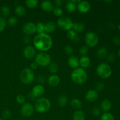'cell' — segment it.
Segmentation results:
<instances>
[{"mask_svg":"<svg viewBox=\"0 0 120 120\" xmlns=\"http://www.w3.org/2000/svg\"><path fill=\"white\" fill-rule=\"evenodd\" d=\"M118 29H119V30L120 31V24L118 25Z\"/></svg>","mask_w":120,"mask_h":120,"instance_id":"f5cc1de1","label":"cell"},{"mask_svg":"<svg viewBox=\"0 0 120 120\" xmlns=\"http://www.w3.org/2000/svg\"><path fill=\"white\" fill-rule=\"evenodd\" d=\"M107 55V50L105 47H100L98 48L96 52V55L99 59H104Z\"/></svg>","mask_w":120,"mask_h":120,"instance_id":"ffe728a7","label":"cell"},{"mask_svg":"<svg viewBox=\"0 0 120 120\" xmlns=\"http://www.w3.org/2000/svg\"><path fill=\"white\" fill-rule=\"evenodd\" d=\"M68 101V97L65 95H62L57 99V104L59 105V106L61 107H64L65 105H66Z\"/></svg>","mask_w":120,"mask_h":120,"instance_id":"d4e9b609","label":"cell"},{"mask_svg":"<svg viewBox=\"0 0 120 120\" xmlns=\"http://www.w3.org/2000/svg\"><path fill=\"white\" fill-rule=\"evenodd\" d=\"M79 63L80 65L82 68H87V67H88L90 65V58L87 56H82V57H81V58L79 59Z\"/></svg>","mask_w":120,"mask_h":120,"instance_id":"7402d4cb","label":"cell"},{"mask_svg":"<svg viewBox=\"0 0 120 120\" xmlns=\"http://www.w3.org/2000/svg\"><path fill=\"white\" fill-rule=\"evenodd\" d=\"M38 68V65L35 62H33L30 64V68H31L32 70H36Z\"/></svg>","mask_w":120,"mask_h":120,"instance_id":"7dc6e473","label":"cell"},{"mask_svg":"<svg viewBox=\"0 0 120 120\" xmlns=\"http://www.w3.org/2000/svg\"><path fill=\"white\" fill-rule=\"evenodd\" d=\"M0 12L4 16H7L10 14L11 11L9 7L7 5H4L0 8Z\"/></svg>","mask_w":120,"mask_h":120,"instance_id":"f1b7e54d","label":"cell"},{"mask_svg":"<svg viewBox=\"0 0 120 120\" xmlns=\"http://www.w3.org/2000/svg\"><path fill=\"white\" fill-rule=\"evenodd\" d=\"M57 24L58 26L62 30L69 31L73 28L74 23L70 18L63 16V17L60 18L57 20Z\"/></svg>","mask_w":120,"mask_h":120,"instance_id":"52a82bcc","label":"cell"},{"mask_svg":"<svg viewBox=\"0 0 120 120\" xmlns=\"http://www.w3.org/2000/svg\"><path fill=\"white\" fill-rule=\"evenodd\" d=\"M23 42H25V43H29V42H30V39L28 36H25L23 38Z\"/></svg>","mask_w":120,"mask_h":120,"instance_id":"c3c4849f","label":"cell"},{"mask_svg":"<svg viewBox=\"0 0 120 120\" xmlns=\"http://www.w3.org/2000/svg\"><path fill=\"white\" fill-rule=\"evenodd\" d=\"M50 107L51 104L49 100L46 98L40 97L35 101L34 109L39 113H45L50 110Z\"/></svg>","mask_w":120,"mask_h":120,"instance_id":"3957f363","label":"cell"},{"mask_svg":"<svg viewBox=\"0 0 120 120\" xmlns=\"http://www.w3.org/2000/svg\"><path fill=\"white\" fill-rule=\"evenodd\" d=\"M15 12L18 16H22L24 15L26 13V9L23 7L21 5H18L15 8Z\"/></svg>","mask_w":120,"mask_h":120,"instance_id":"4316f807","label":"cell"},{"mask_svg":"<svg viewBox=\"0 0 120 120\" xmlns=\"http://www.w3.org/2000/svg\"><path fill=\"white\" fill-rule=\"evenodd\" d=\"M22 31L26 35H32L36 32V26L34 22H27L23 25Z\"/></svg>","mask_w":120,"mask_h":120,"instance_id":"30bf717a","label":"cell"},{"mask_svg":"<svg viewBox=\"0 0 120 120\" xmlns=\"http://www.w3.org/2000/svg\"><path fill=\"white\" fill-rule=\"evenodd\" d=\"M98 94L97 91L94 90H90L86 93L85 98L87 101L89 102H93L98 98Z\"/></svg>","mask_w":120,"mask_h":120,"instance_id":"5bb4252c","label":"cell"},{"mask_svg":"<svg viewBox=\"0 0 120 120\" xmlns=\"http://www.w3.org/2000/svg\"><path fill=\"white\" fill-rule=\"evenodd\" d=\"M64 50L66 53H67L68 55H71V54H72L73 53V49L70 45H68L64 47Z\"/></svg>","mask_w":120,"mask_h":120,"instance_id":"ab89813d","label":"cell"},{"mask_svg":"<svg viewBox=\"0 0 120 120\" xmlns=\"http://www.w3.org/2000/svg\"><path fill=\"white\" fill-rule=\"evenodd\" d=\"M25 97H24L22 95H18L16 97V101L18 104H22L23 105V104L25 103Z\"/></svg>","mask_w":120,"mask_h":120,"instance_id":"e575fe53","label":"cell"},{"mask_svg":"<svg viewBox=\"0 0 120 120\" xmlns=\"http://www.w3.org/2000/svg\"><path fill=\"white\" fill-rule=\"evenodd\" d=\"M96 73L101 78L107 79L112 74V69L107 63H100L96 68Z\"/></svg>","mask_w":120,"mask_h":120,"instance_id":"277c9868","label":"cell"},{"mask_svg":"<svg viewBox=\"0 0 120 120\" xmlns=\"http://www.w3.org/2000/svg\"><path fill=\"white\" fill-rule=\"evenodd\" d=\"M35 79V75L30 68H25L23 69L20 74V80L23 83L25 84L32 83Z\"/></svg>","mask_w":120,"mask_h":120,"instance_id":"5b68a950","label":"cell"},{"mask_svg":"<svg viewBox=\"0 0 120 120\" xmlns=\"http://www.w3.org/2000/svg\"><path fill=\"white\" fill-rule=\"evenodd\" d=\"M56 24L55 22L53 21H49L45 25V32L48 34L53 33L56 30Z\"/></svg>","mask_w":120,"mask_h":120,"instance_id":"ac0fdd59","label":"cell"},{"mask_svg":"<svg viewBox=\"0 0 120 120\" xmlns=\"http://www.w3.org/2000/svg\"><path fill=\"white\" fill-rule=\"evenodd\" d=\"M32 94L35 98H40L45 93V88L42 85L38 84L34 87L32 90Z\"/></svg>","mask_w":120,"mask_h":120,"instance_id":"4fadbf2b","label":"cell"},{"mask_svg":"<svg viewBox=\"0 0 120 120\" xmlns=\"http://www.w3.org/2000/svg\"><path fill=\"white\" fill-rule=\"evenodd\" d=\"M60 80L59 77L57 75H52L49 77L48 79V83L50 86L55 87L57 86L60 83Z\"/></svg>","mask_w":120,"mask_h":120,"instance_id":"e0dca14e","label":"cell"},{"mask_svg":"<svg viewBox=\"0 0 120 120\" xmlns=\"http://www.w3.org/2000/svg\"><path fill=\"white\" fill-rule=\"evenodd\" d=\"M77 8L79 11L82 14H85L88 12L91 8L90 3L86 1H80L77 4Z\"/></svg>","mask_w":120,"mask_h":120,"instance_id":"8fae6325","label":"cell"},{"mask_svg":"<svg viewBox=\"0 0 120 120\" xmlns=\"http://www.w3.org/2000/svg\"><path fill=\"white\" fill-rule=\"evenodd\" d=\"M0 120H4V119H2V118H0Z\"/></svg>","mask_w":120,"mask_h":120,"instance_id":"db71d44e","label":"cell"},{"mask_svg":"<svg viewBox=\"0 0 120 120\" xmlns=\"http://www.w3.org/2000/svg\"><path fill=\"white\" fill-rule=\"evenodd\" d=\"M73 120H85V114L83 111L77 110L73 115Z\"/></svg>","mask_w":120,"mask_h":120,"instance_id":"603a6c76","label":"cell"},{"mask_svg":"<svg viewBox=\"0 0 120 120\" xmlns=\"http://www.w3.org/2000/svg\"><path fill=\"white\" fill-rule=\"evenodd\" d=\"M100 120H114V117L111 113L106 112L102 115Z\"/></svg>","mask_w":120,"mask_h":120,"instance_id":"f546056e","label":"cell"},{"mask_svg":"<svg viewBox=\"0 0 120 120\" xmlns=\"http://www.w3.org/2000/svg\"><path fill=\"white\" fill-rule=\"evenodd\" d=\"M26 5L29 8L34 9L36 8L38 4V1L36 0H26L25 1Z\"/></svg>","mask_w":120,"mask_h":120,"instance_id":"83f0119b","label":"cell"},{"mask_svg":"<svg viewBox=\"0 0 120 120\" xmlns=\"http://www.w3.org/2000/svg\"><path fill=\"white\" fill-rule=\"evenodd\" d=\"M54 3H55V5L57 6V7H60L63 5V1L62 0H56V1H55Z\"/></svg>","mask_w":120,"mask_h":120,"instance_id":"bcb514c9","label":"cell"},{"mask_svg":"<svg viewBox=\"0 0 120 120\" xmlns=\"http://www.w3.org/2000/svg\"><path fill=\"white\" fill-rule=\"evenodd\" d=\"M53 12L54 15L56 16H62L63 12L62 9L61 8H60V7H56V8H54L53 10Z\"/></svg>","mask_w":120,"mask_h":120,"instance_id":"d590c367","label":"cell"},{"mask_svg":"<svg viewBox=\"0 0 120 120\" xmlns=\"http://www.w3.org/2000/svg\"><path fill=\"white\" fill-rule=\"evenodd\" d=\"M104 2H112V1H105Z\"/></svg>","mask_w":120,"mask_h":120,"instance_id":"f907efd6","label":"cell"},{"mask_svg":"<svg viewBox=\"0 0 120 120\" xmlns=\"http://www.w3.org/2000/svg\"><path fill=\"white\" fill-rule=\"evenodd\" d=\"M112 42L114 44L117 45H120V36H116L112 38Z\"/></svg>","mask_w":120,"mask_h":120,"instance_id":"f6af8a7d","label":"cell"},{"mask_svg":"<svg viewBox=\"0 0 120 120\" xmlns=\"http://www.w3.org/2000/svg\"><path fill=\"white\" fill-rule=\"evenodd\" d=\"M96 89L97 90V91H101L104 89V85L103 83H101V82H99V83H97V84H96Z\"/></svg>","mask_w":120,"mask_h":120,"instance_id":"ee69618b","label":"cell"},{"mask_svg":"<svg viewBox=\"0 0 120 120\" xmlns=\"http://www.w3.org/2000/svg\"><path fill=\"white\" fill-rule=\"evenodd\" d=\"M71 78L73 82L78 84H82L87 79V73L83 68L75 69L71 72Z\"/></svg>","mask_w":120,"mask_h":120,"instance_id":"7a4b0ae2","label":"cell"},{"mask_svg":"<svg viewBox=\"0 0 120 120\" xmlns=\"http://www.w3.org/2000/svg\"><path fill=\"white\" fill-rule=\"evenodd\" d=\"M79 52L82 56H86L87 54L89 53V48L87 46H84L81 47L79 50Z\"/></svg>","mask_w":120,"mask_h":120,"instance_id":"836d02e7","label":"cell"},{"mask_svg":"<svg viewBox=\"0 0 120 120\" xmlns=\"http://www.w3.org/2000/svg\"><path fill=\"white\" fill-rule=\"evenodd\" d=\"M52 44L53 41L51 36L45 33L38 34L34 39L35 48L41 52L49 50L52 48Z\"/></svg>","mask_w":120,"mask_h":120,"instance_id":"6da1fadb","label":"cell"},{"mask_svg":"<svg viewBox=\"0 0 120 120\" xmlns=\"http://www.w3.org/2000/svg\"><path fill=\"white\" fill-rule=\"evenodd\" d=\"M11 116V111L8 110H5L2 112V116L4 119H8Z\"/></svg>","mask_w":120,"mask_h":120,"instance_id":"b9f144b4","label":"cell"},{"mask_svg":"<svg viewBox=\"0 0 120 120\" xmlns=\"http://www.w3.org/2000/svg\"><path fill=\"white\" fill-rule=\"evenodd\" d=\"M36 26V32L38 34H43L45 32V25L43 22H38Z\"/></svg>","mask_w":120,"mask_h":120,"instance_id":"4dcf8cb0","label":"cell"},{"mask_svg":"<svg viewBox=\"0 0 120 120\" xmlns=\"http://www.w3.org/2000/svg\"><path fill=\"white\" fill-rule=\"evenodd\" d=\"M68 38L70 39L71 41H76L77 39V35L76 32L74 31L73 30H70L68 31Z\"/></svg>","mask_w":120,"mask_h":120,"instance_id":"1f68e13d","label":"cell"},{"mask_svg":"<svg viewBox=\"0 0 120 120\" xmlns=\"http://www.w3.org/2000/svg\"><path fill=\"white\" fill-rule=\"evenodd\" d=\"M116 59V56L115 54L114 53H110V55H109L107 57V60L110 63H112V62H114Z\"/></svg>","mask_w":120,"mask_h":120,"instance_id":"60d3db41","label":"cell"},{"mask_svg":"<svg viewBox=\"0 0 120 120\" xmlns=\"http://www.w3.org/2000/svg\"><path fill=\"white\" fill-rule=\"evenodd\" d=\"M100 107L103 111L108 112V111L111 110V107H112V103H111V102L109 100H104L101 103Z\"/></svg>","mask_w":120,"mask_h":120,"instance_id":"d6986e66","label":"cell"},{"mask_svg":"<svg viewBox=\"0 0 120 120\" xmlns=\"http://www.w3.org/2000/svg\"><path fill=\"white\" fill-rule=\"evenodd\" d=\"M68 65L73 69H77L79 68L80 65L79 59L78 57L76 56H71L69 59L68 61Z\"/></svg>","mask_w":120,"mask_h":120,"instance_id":"9a60e30c","label":"cell"},{"mask_svg":"<svg viewBox=\"0 0 120 120\" xmlns=\"http://www.w3.org/2000/svg\"><path fill=\"white\" fill-rule=\"evenodd\" d=\"M18 22V20L15 17H10L8 20V24L10 26H14Z\"/></svg>","mask_w":120,"mask_h":120,"instance_id":"8d00e7d4","label":"cell"},{"mask_svg":"<svg viewBox=\"0 0 120 120\" xmlns=\"http://www.w3.org/2000/svg\"><path fill=\"white\" fill-rule=\"evenodd\" d=\"M28 98H29L30 100H33L35 99V97H34V95L32 94V93H29V94H28Z\"/></svg>","mask_w":120,"mask_h":120,"instance_id":"681fc988","label":"cell"},{"mask_svg":"<svg viewBox=\"0 0 120 120\" xmlns=\"http://www.w3.org/2000/svg\"><path fill=\"white\" fill-rule=\"evenodd\" d=\"M118 56H119V57H120V49L119 50V51H118Z\"/></svg>","mask_w":120,"mask_h":120,"instance_id":"816d5d0a","label":"cell"},{"mask_svg":"<svg viewBox=\"0 0 120 120\" xmlns=\"http://www.w3.org/2000/svg\"><path fill=\"white\" fill-rule=\"evenodd\" d=\"M59 69L58 65L55 63H51L49 65V70L52 73H56Z\"/></svg>","mask_w":120,"mask_h":120,"instance_id":"d6a6232c","label":"cell"},{"mask_svg":"<svg viewBox=\"0 0 120 120\" xmlns=\"http://www.w3.org/2000/svg\"><path fill=\"white\" fill-rule=\"evenodd\" d=\"M70 104H71V106L75 109H80L82 105L81 101L77 98H75L71 100V102H70Z\"/></svg>","mask_w":120,"mask_h":120,"instance_id":"484cf974","label":"cell"},{"mask_svg":"<svg viewBox=\"0 0 120 120\" xmlns=\"http://www.w3.org/2000/svg\"><path fill=\"white\" fill-rule=\"evenodd\" d=\"M72 29L76 33L82 32L85 29V25L82 22H76V23H74Z\"/></svg>","mask_w":120,"mask_h":120,"instance_id":"44dd1931","label":"cell"},{"mask_svg":"<svg viewBox=\"0 0 120 120\" xmlns=\"http://www.w3.org/2000/svg\"><path fill=\"white\" fill-rule=\"evenodd\" d=\"M91 112H92V114L94 116H95V117H98L101 114V110L99 108L94 107L93 108V109L91 111Z\"/></svg>","mask_w":120,"mask_h":120,"instance_id":"7bdbcfd3","label":"cell"},{"mask_svg":"<svg viewBox=\"0 0 120 120\" xmlns=\"http://www.w3.org/2000/svg\"><path fill=\"white\" fill-rule=\"evenodd\" d=\"M34 112V107L30 103H25L21 109V114L23 117H29Z\"/></svg>","mask_w":120,"mask_h":120,"instance_id":"9c48e42d","label":"cell"},{"mask_svg":"<svg viewBox=\"0 0 120 120\" xmlns=\"http://www.w3.org/2000/svg\"><path fill=\"white\" fill-rule=\"evenodd\" d=\"M6 21L3 18L0 17V32L3 31L4 29H5L6 26Z\"/></svg>","mask_w":120,"mask_h":120,"instance_id":"74e56055","label":"cell"},{"mask_svg":"<svg viewBox=\"0 0 120 120\" xmlns=\"http://www.w3.org/2000/svg\"><path fill=\"white\" fill-rule=\"evenodd\" d=\"M36 81L38 82V83L40 84V85H42V84H43L46 82V79L45 77H44L42 75H39L36 78Z\"/></svg>","mask_w":120,"mask_h":120,"instance_id":"f35d334b","label":"cell"},{"mask_svg":"<svg viewBox=\"0 0 120 120\" xmlns=\"http://www.w3.org/2000/svg\"><path fill=\"white\" fill-rule=\"evenodd\" d=\"M52 59L49 54L45 52H41L36 55L35 62L38 65L42 67L49 66L51 63Z\"/></svg>","mask_w":120,"mask_h":120,"instance_id":"8992f818","label":"cell"},{"mask_svg":"<svg viewBox=\"0 0 120 120\" xmlns=\"http://www.w3.org/2000/svg\"><path fill=\"white\" fill-rule=\"evenodd\" d=\"M76 8V4L73 3L71 1H68L66 4V9L68 11V12L69 13H73L75 11Z\"/></svg>","mask_w":120,"mask_h":120,"instance_id":"cb8c5ba5","label":"cell"},{"mask_svg":"<svg viewBox=\"0 0 120 120\" xmlns=\"http://www.w3.org/2000/svg\"><path fill=\"white\" fill-rule=\"evenodd\" d=\"M99 38L97 34L92 31H89L85 35V42L87 46L95 47L97 45Z\"/></svg>","mask_w":120,"mask_h":120,"instance_id":"ba28073f","label":"cell"},{"mask_svg":"<svg viewBox=\"0 0 120 120\" xmlns=\"http://www.w3.org/2000/svg\"><path fill=\"white\" fill-rule=\"evenodd\" d=\"M41 8L45 12H49L53 10V5L50 1H44L41 3Z\"/></svg>","mask_w":120,"mask_h":120,"instance_id":"2e32d148","label":"cell"},{"mask_svg":"<svg viewBox=\"0 0 120 120\" xmlns=\"http://www.w3.org/2000/svg\"><path fill=\"white\" fill-rule=\"evenodd\" d=\"M36 55L35 49L32 46H26L23 49V55L25 57L28 59H31Z\"/></svg>","mask_w":120,"mask_h":120,"instance_id":"7c38bea8","label":"cell"}]
</instances>
